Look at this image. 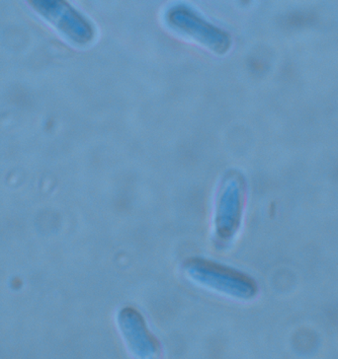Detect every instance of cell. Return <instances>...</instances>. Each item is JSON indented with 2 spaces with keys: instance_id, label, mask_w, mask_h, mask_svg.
<instances>
[{
  "instance_id": "6da1fadb",
  "label": "cell",
  "mask_w": 338,
  "mask_h": 359,
  "mask_svg": "<svg viewBox=\"0 0 338 359\" xmlns=\"http://www.w3.org/2000/svg\"><path fill=\"white\" fill-rule=\"evenodd\" d=\"M187 278L204 287L235 299H247L254 293L252 281L237 269L210 259L192 258L182 266Z\"/></svg>"
},
{
  "instance_id": "7a4b0ae2",
  "label": "cell",
  "mask_w": 338,
  "mask_h": 359,
  "mask_svg": "<svg viewBox=\"0 0 338 359\" xmlns=\"http://www.w3.org/2000/svg\"><path fill=\"white\" fill-rule=\"evenodd\" d=\"M164 19L170 28L193 39L217 55H226L232 47V37L227 31L211 23L186 4L170 6L165 12Z\"/></svg>"
},
{
  "instance_id": "3957f363",
  "label": "cell",
  "mask_w": 338,
  "mask_h": 359,
  "mask_svg": "<svg viewBox=\"0 0 338 359\" xmlns=\"http://www.w3.org/2000/svg\"><path fill=\"white\" fill-rule=\"evenodd\" d=\"M245 185L242 177L232 171L223 177L215 205V237L219 243H228L237 235L242 222Z\"/></svg>"
},
{
  "instance_id": "277c9868",
  "label": "cell",
  "mask_w": 338,
  "mask_h": 359,
  "mask_svg": "<svg viewBox=\"0 0 338 359\" xmlns=\"http://www.w3.org/2000/svg\"><path fill=\"white\" fill-rule=\"evenodd\" d=\"M34 11L52 23L75 45L86 46L96 39L91 21L67 0H27Z\"/></svg>"
},
{
  "instance_id": "5b68a950",
  "label": "cell",
  "mask_w": 338,
  "mask_h": 359,
  "mask_svg": "<svg viewBox=\"0 0 338 359\" xmlns=\"http://www.w3.org/2000/svg\"><path fill=\"white\" fill-rule=\"evenodd\" d=\"M118 325L122 336L129 348L138 358H152L159 354L160 344L148 331L142 315L132 307H126L118 315Z\"/></svg>"
}]
</instances>
